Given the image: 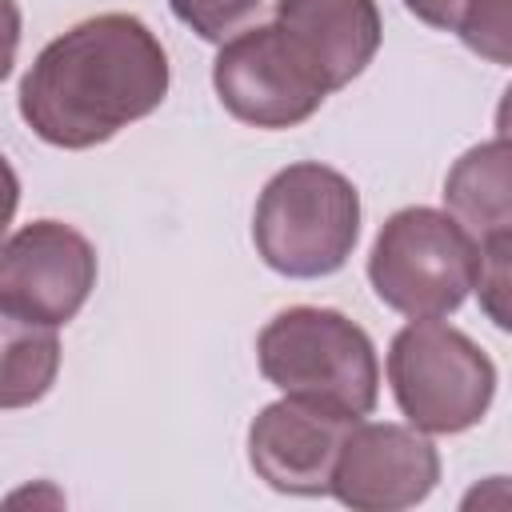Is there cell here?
Segmentation results:
<instances>
[{
	"instance_id": "6da1fadb",
	"label": "cell",
	"mask_w": 512,
	"mask_h": 512,
	"mask_svg": "<svg viewBox=\"0 0 512 512\" xmlns=\"http://www.w3.org/2000/svg\"><path fill=\"white\" fill-rule=\"evenodd\" d=\"M172 84L160 36L132 12H100L40 48L20 80V120L52 148L84 152L152 116Z\"/></svg>"
},
{
	"instance_id": "7a4b0ae2",
	"label": "cell",
	"mask_w": 512,
	"mask_h": 512,
	"mask_svg": "<svg viewBox=\"0 0 512 512\" xmlns=\"http://www.w3.org/2000/svg\"><path fill=\"white\" fill-rule=\"evenodd\" d=\"M260 376L292 400L344 420L372 416L380 400V360L372 336L336 308L292 304L256 336Z\"/></svg>"
},
{
	"instance_id": "3957f363",
	"label": "cell",
	"mask_w": 512,
	"mask_h": 512,
	"mask_svg": "<svg viewBox=\"0 0 512 512\" xmlns=\"http://www.w3.org/2000/svg\"><path fill=\"white\" fill-rule=\"evenodd\" d=\"M360 240L356 184L320 164L300 160L280 168L252 212L256 256L288 280H320L348 264Z\"/></svg>"
},
{
	"instance_id": "277c9868",
	"label": "cell",
	"mask_w": 512,
	"mask_h": 512,
	"mask_svg": "<svg viewBox=\"0 0 512 512\" xmlns=\"http://www.w3.org/2000/svg\"><path fill=\"white\" fill-rule=\"evenodd\" d=\"M480 268L476 240L440 208L412 204L392 212L368 252V284L380 304L408 320L452 316Z\"/></svg>"
},
{
	"instance_id": "5b68a950",
	"label": "cell",
	"mask_w": 512,
	"mask_h": 512,
	"mask_svg": "<svg viewBox=\"0 0 512 512\" xmlns=\"http://www.w3.org/2000/svg\"><path fill=\"white\" fill-rule=\"evenodd\" d=\"M388 384L412 428L460 436L488 416L496 364L468 332L444 320H412L388 344Z\"/></svg>"
},
{
	"instance_id": "8992f818",
	"label": "cell",
	"mask_w": 512,
	"mask_h": 512,
	"mask_svg": "<svg viewBox=\"0 0 512 512\" xmlns=\"http://www.w3.org/2000/svg\"><path fill=\"white\" fill-rule=\"evenodd\" d=\"M212 88L232 120L268 132L312 120L328 100L276 24H248L228 36L212 60Z\"/></svg>"
},
{
	"instance_id": "52a82bcc",
	"label": "cell",
	"mask_w": 512,
	"mask_h": 512,
	"mask_svg": "<svg viewBox=\"0 0 512 512\" xmlns=\"http://www.w3.org/2000/svg\"><path fill=\"white\" fill-rule=\"evenodd\" d=\"M96 248L64 220H32L0 236V312L60 328L96 288Z\"/></svg>"
},
{
	"instance_id": "ba28073f",
	"label": "cell",
	"mask_w": 512,
	"mask_h": 512,
	"mask_svg": "<svg viewBox=\"0 0 512 512\" xmlns=\"http://www.w3.org/2000/svg\"><path fill=\"white\" fill-rule=\"evenodd\" d=\"M436 484L440 452L420 428L352 420L340 440L328 492L352 512H400L428 500Z\"/></svg>"
},
{
	"instance_id": "9c48e42d",
	"label": "cell",
	"mask_w": 512,
	"mask_h": 512,
	"mask_svg": "<svg viewBox=\"0 0 512 512\" xmlns=\"http://www.w3.org/2000/svg\"><path fill=\"white\" fill-rule=\"evenodd\" d=\"M352 420L280 396L256 412L248 424V464L252 472L284 496H328L332 464Z\"/></svg>"
},
{
	"instance_id": "30bf717a",
	"label": "cell",
	"mask_w": 512,
	"mask_h": 512,
	"mask_svg": "<svg viewBox=\"0 0 512 512\" xmlns=\"http://www.w3.org/2000/svg\"><path fill=\"white\" fill-rule=\"evenodd\" d=\"M272 24L328 96L352 84L376 60L384 40L376 0H276Z\"/></svg>"
},
{
	"instance_id": "8fae6325",
	"label": "cell",
	"mask_w": 512,
	"mask_h": 512,
	"mask_svg": "<svg viewBox=\"0 0 512 512\" xmlns=\"http://www.w3.org/2000/svg\"><path fill=\"white\" fill-rule=\"evenodd\" d=\"M448 216L480 244L512 236V148L500 132L468 148L444 176Z\"/></svg>"
},
{
	"instance_id": "7c38bea8",
	"label": "cell",
	"mask_w": 512,
	"mask_h": 512,
	"mask_svg": "<svg viewBox=\"0 0 512 512\" xmlns=\"http://www.w3.org/2000/svg\"><path fill=\"white\" fill-rule=\"evenodd\" d=\"M60 372V336L48 324L0 312V408L40 404Z\"/></svg>"
},
{
	"instance_id": "4fadbf2b",
	"label": "cell",
	"mask_w": 512,
	"mask_h": 512,
	"mask_svg": "<svg viewBox=\"0 0 512 512\" xmlns=\"http://www.w3.org/2000/svg\"><path fill=\"white\" fill-rule=\"evenodd\" d=\"M268 4L272 0H168L172 16L208 44H224L228 36L256 24Z\"/></svg>"
},
{
	"instance_id": "5bb4252c",
	"label": "cell",
	"mask_w": 512,
	"mask_h": 512,
	"mask_svg": "<svg viewBox=\"0 0 512 512\" xmlns=\"http://www.w3.org/2000/svg\"><path fill=\"white\" fill-rule=\"evenodd\" d=\"M508 28H512V20H508V0H468L452 32H456L476 56H484V60L508 68V60H512V48H508L512 32H508Z\"/></svg>"
},
{
	"instance_id": "9a60e30c",
	"label": "cell",
	"mask_w": 512,
	"mask_h": 512,
	"mask_svg": "<svg viewBox=\"0 0 512 512\" xmlns=\"http://www.w3.org/2000/svg\"><path fill=\"white\" fill-rule=\"evenodd\" d=\"M508 248H512V236L504 240H488L480 244V268H476V296H480V308L484 316L496 324V328H508Z\"/></svg>"
},
{
	"instance_id": "2e32d148",
	"label": "cell",
	"mask_w": 512,
	"mask_h": 512,
	"mask_svg": "<svg viewBox=\"0 0 512 512\" xmlns=\"http://www.w3.org/2000/svg\"><path fill=\"white\" fill-rule=\"evenodd\" d=\"M20 32H24V16L16 0H0V84L12 76L16 52H20Z\"/></svg>"
},
{
	"instance_id": "e0dca14e",
	"label": "cell",
	"mask_w": 512,
	"mask_h": 512,
	"mask_svg": "<svg viewBox=\"0 0 512 512\" xmlns=\"http://www.w3.org/2000/svg\"><path fill=\"white\" fill-rule=\"evenodd\" d=\"M464 4H468V0H404V8H408L420 24L440 28V32H452V28H456Z\"/></svg>"
},
{
	"instance_id": "ac0fdd59",
	"label": "cell",
	"mask_w": 512,
	"mask_h": 512,
	"mask_svg": "<svg viewBox=\"0 0 512 512\" xmlns=\"http://www.w3.org/2000/svg\"><path fill=\"white\" fill-rule=\"evenodd\" d=\"M16 208H20V176H16V168L8 164V156L0 152V236H4L8 224L16 220Z\"/></svg>"
}]
</instances>
